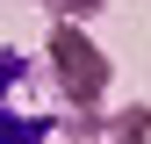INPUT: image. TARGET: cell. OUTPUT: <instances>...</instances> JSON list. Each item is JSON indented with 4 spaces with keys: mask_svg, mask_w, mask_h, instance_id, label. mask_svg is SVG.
Returning <instances> with one entry per match:
<instances>
[{
    "mask_svg": "<svg viewBox=\"0 0 151 144\" xmlns=\"http://www.w3.org/2000/svg\"><path fill=\"white\" fill-rule=\"evenodd\" d=\"M43 58H50V79H58V94L79 108V115H93V108H101V94H108V50L93 43L79 22H58Z\"/></svg>",
    "mask_w": 151,
    "mask_h": 144,
    "instance_id": "6da1fadb",
    "label": "cell"
},
{
    "mask_svg": "<svg viewBox=\"0 0 151 144\" xmlns=\"http://www.w3.org/2000/svg\"><path fill=\"white\" fill-rule=\"evenodd\" d=\"M144 137H151V108H144V101H129L122 115L108 122V144H144Z\"/></svg>",
    "mask_w": 151,
    "mask_h": 144,
    "instance_id": "7a4b0ae2",
    "label": "cell"
}]
</instances>
